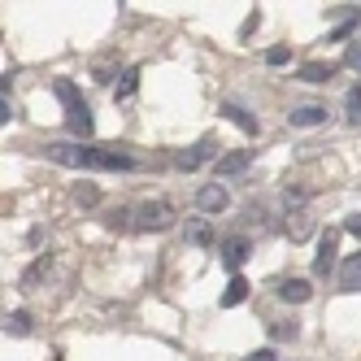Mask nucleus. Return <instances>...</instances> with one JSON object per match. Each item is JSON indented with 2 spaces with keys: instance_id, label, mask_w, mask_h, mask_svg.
I'll use <instances>...</instances> for the list:
<instances>
[{
  "instance_id": "1",
  "label": "nucleus",
  "mask_w": 361,
  "mask_h": 361,
  "mask_svg": "<svg viewBox=\"0 0 361 361\" xmlns=\"http://www.w3.org/2000/svg\"><path fill=\"white\" fill-rule=\"evenodd\" d=\"M48 157L61 161V166H83V170H135L131 152H118V148H79V144H53Z\"/></svg>"
},
{
  "instance_id": "2",
  "label": "nucleus",
  "mask_w": 361,
  "mask_h": 361,
  "mask_svg": "<svg viewBox=\"0 0 361 361\" xmlns=\"http://www.w3.org/2000/svg\"><path fill=\"white\" fill-rule=\"evenodd\" d=\"M170 204L166 200H144V204H135L131 209V226L135 231H166L170 226Z\"/></svg>"
},
{
  "instance_id": "3",
  "label": "nucleus",
  "mask_w": 361,
  "mask_h": 361,
  "mask_svg": "<svg viewBox=\"0 0 361 361\" xmlns=\"http://www.w3.org/2000/svg\"><path fill=\"white\" fill-rule=\"evenodd\" d=\"M226 204H231V196H226L222 183H204V188L196 192V209H204V214H222Z\"/></svg>"
},
{
  "instance_id": "4",
  "label": "nucleus",
  "mask_w": 361,
  "mask_h": 361,
  "mask_svg": "<svg viewBox=\"0 0 361 361\" xmlns=\"http://www.w3.org/2000/svg\"><path fill=\"white\" fill-rule=\"evenodd\" d=\"M214 157V144L209 140H200V144H192V148H183V152H178V157H174V166L178 170H200L204 161H209Z\"/></svg>"
},
{
  "instance_id": "5",
  "label": "nucleus",
  "mask_w": 361,
  "mask_h": 361,
  "mask_svg": "<svg viewBox=\"0 0 361 361\" xmlns=\"http://www.w3.org/2000/svg\"><path fill=\"white\" fill-rule=\"evenodd\" d=\"M66 122H70L74 135H92V131H96V118H92V109H87V100L70 105V109H66Z\"/></svg>"
},
{
  "instance_id": "6",
  "label": "nucleus",
  "mask_w": 361,
  "mask_h": 361,
  "mask_svg": "<svg viewBox=\"0 0 361 361\" xmlns=\"http://www.w3.org/2000/svg\"><path fill=\"white\" fill-rule=\"evenodd\" d=\"M274 292H279V300H288V305H305L309 296H314V288H309L305 279H283Z\"/></svg>"
},
{
  "instance_id": "7",
  "label": "nucleus",
  "mask_w": 361,
  "mask_h": 361,
  "mask_svg": "<svg viewBox=\"0 0 361 361\" xmlns=\"http://www.w3.org/2000/svg\"><path fill=\"white\" fill-rule=\"evenodd\" d=\"M222 114H226L231 122H235L244 135H257V118H252V114H248L244 105H235V100H222Z\"/></svg>"
},
{
  "instance_id": "8",
  "label": "nucleus",
  "mask_w": 361,
  "mask_h": 361,
  "mask_svg": "<svg viewBox=\"0 0 361 361\" xmlns=\"http://www.w3.org/2000/svg\"><path fill=\"white\" fill-rule=\"evenodd\" d=\"M288 122L292 126H322L326 122V105H300V109L288 114Z\"/></svg>"
},
{
  "instance_id": "9",
  "label": "nucleus",
  "mask_w": 361,
  "mask_h": 361,
  "mask_svg": "<svg viewBox=\"0 0 361 361\" xmlns=\"http://www.w3.org/2000/svg\"><path fill=\"white\" fill-rule=\"evenodd\" d=\"M335 252H340V244H335V235H326L318 244V257H314V274H331L335 270Z\"/></svg>"
},
{
  "instance_id": "10",
  "label": "nucleus",
  "mask_w": 361,
  "mask_h": 361,
  "mask_svg": "<svg viewBox=\"0 0 361 361\" xmlns=\"http://www.w3.org/2000/svg\"><path fill=\"white\" fill-rule=\"evenodd\" d=\"M340 288H344V292H361V252L344 262V270H340Z\"/></svg>"
},
{
  "instance_id": "11",
  "label": "nucleus",
  "mask_w": 361,
  "mask_h": 361,
  "mask_svg": "<svg viewBox=\"0 0 361 361\" xmlns=\"http://www.w3.org/2000/svg\"><path fill=\"white\" fill-rule=\"evenodd\" d=\"M244 257H248V240H231V244H222V266H226V270H240Z\"/></svg>"
},
{
  "instance_id": "12",
  "label": "nucleus",
  "mask_w": 361,
  "mask_h": 361,
  "mask_svg": "<svg viewBox=\"0 0 361 361\" xmlns=\"http://www.w3.org/2000/svg\"><path fill=\"white\" fill-rule=\"evenodd\" d=\"M331 74H335L331 66H322V61H309V66H300V70H296V79H300V83H326Z\"/></svg>"
},
{
  "instance_id": "13",
  "label": "nucleus",
  "mask_w": 361,
  "mask_h": 361,
  "mask_svg": "<svg viewBox=\"0 0 361 361\" xmlns=\"http://www.w3.org/2000/svg\"><path fill=\"white\" fill-rule=\"evenodd\" d=\"M240 170H248V152H226V157H218V178L240 174Z\"/></svg>"
},
{
  "instance_id": "14",
  "label": "nucleus",
  "mask_w": 361,
  "mask_h": 361,
  "mask_svg": "<svg viewBox=\"0 0 361 361\" xmlns=\"http://www.w3.org/2000/svg\"><path fill=\"white\" fill-rule=\"evenodd\" d=\"M244 296H248V283H244L240 274H231V283H226V292H222V305L231 309V305H240Z\"/></svg>"
},
{
  "instance_id": "15",
  "label": "nucleus",
  "mask_w": 361,
  "mask_h": 361,
  "mask_svg": "<svg viewBox=\"0 0 361 361\" xmlns=\"http://www.w3.org/2000/svg\"><path fill=\"white\" fill-rule=\"evenodd\" d=\"M53 92H57V100H61L66 109H70V105H79V100H83V96H79V87H74L70 79H57V83H53Z\"/></svg>"
},
{
  "instance_id": "16",
  "label": "nucleus",
  "mask_w": 361,
  "mask_h": 361,
  "mask_svg": "<svg viewBox=\"0 0 361 361\" xmlns=\"http://www.w3.org/2000/svg\"><path fill=\"white\" fill-rule=\"evenodd\" d=\"M135 87H140V70L131 66V70H122V83L114 87V96H118V100H126V96H131V92H135Z\"/></svg>"
},
{
  "instance_id": "17",
  "label": "nucleus",
  "mask_w": 361,
  "mask_h": 361,
  "mask_svg": "<svg viewBox=\"0 0 361 361\" xmlns=\"http://www.w3.org/2000/svg\"><path fill=\"white\" fill-rule=\"evenodd\" d=\"M5 331L9 335H31V314H5Z\"/></svg>"
},
{
  "instance_id": "18",
  "label": "nucleus",
  "mask_w": 361,
  "mask_h": 361,
  "mask_svg": "<svg viewBox=\"0 0 361 361\" xmlns=\"http://www.w3.org/2000/svg\"><path fill=\"white\" fill-rule=\"evenodd\" d=\"M188 240H192V244H214V231L204 226V222H192V226H188Z\"/></svg>"
},
{
  "instance_id": "19",
  "label": "nucleus",
  "mask_w": 361,
  "mask_h": 361,
  "mask_svg": "<svg viewBox=\"0 0 361 361\" xmlns=\"http://www.w3.org/2000/svg\"><path fill=\"white\" fill-rule=\"evenodd\" d=\"M44 270H48V257H39V262H35L27 274H22V288H35V283L44 279Z\"/></svg>"
},
{
  "instance_id": "20",
  "label": "nucleus",
  "mask_w": 361,
  "mask_h": 361,
  "mask_svg": "<svg viewBox=\"0 0 361 361\" xmlns=\"http://www.w3.org/2000/svg\"><path fill=\"white\" fill-rule=\"evenodd\" d=\"M344 105H348V118H353V122H361V83L348 92V100H344Z\"/></svg>"
},
{
  "instance_id": "21",
  "label": "nucleus",
  "mask_w": 361,
  "mask_h": 361,
  "mask_svg": "<svg viewBox=\"0 0 361 361\" xmlns=\"http://www.w3.org/2000/svg\"><path fill=\"white\" fill-rule=\"evenodd\" d=\"M105 222H109L114 231H122V226H131V209H114V214H109Z\"/></svg>"
},
{
  "instance_id": "22",
  "label": "nucleus",
  "mask_w": 361,
  "mask_h": 361,
  "mask_svg": "<svg viewBox=\"0 0 361 361\" xmlns=\"http://www.w3.org/2000/svg\"><path fill=\"white\" fill-rule=\"evenodd\" d=\"M274 335H279V340H296L300 326H296V322H279V326H274Z\"/></svg>"
},
{
  "instance_id": "23",
  "label": "nucleus",
  "mask_w": 361,
  "mask_h": 361,
  "mask_svg": "<svg viewBox=\"0 0 361 361\" xmlns=\"http://www.w3.org/2000/svg\"><path fill=\"white\" fill-rule=\"evenodd\" d=\"M74 200H79V204H96V200H100V192L87 183V188H79V192H74Z\"/></svg>"
},
{
  "instance_id": "24",
  "label": "nucleus",
  "mask_w": 361,
  "mask_h": 361,
  "mask_svg": "<svg viewBox=\"0 0 361 361\" xmlns=\"http://www.w3.org/2000/svg\"><path fill=\"white\" fill-rule=\"evenodd\" d=\"M288 57H292L288 48H270V53H266V61H270V66H288Z\"/></svg>"
},
{
  "instance_id": "25",
  "label": "nucleus",
  "mask_w": 361,
  "mask_h": 361,
  "mask_svg": "<svg viewBox=\"0 0 361 361\" xmlns=\"http://www.w3.org/2000/svg\"><path fill=\"white\" fill-rule=\"evenodd\" d=\"M244 361H274V348H257V353H248Z\"/></svg>"
},
{
  "instance_id": "26",
  "label": "nucleus",
  "mask_w": 361,
  "mask_h": 361,
  "mask_svg": "<svg viewBox=\"0 0 361 361\" xmlns=\"http://www.w3.org/2000/svg\"><path fill=\"white\" fill-rule=\"evenodd\" d=\"M344 231H348V235H357V240H361V214H353V218L344 222Z\"/></svg>"
},
{
  "instance_id": "27",
  "label": "nucleus",
  "mask_w": 361,
  "mask_h": 361,
  "mask_svg": "<svg viewBox=\"0 0 361 361\" xmlns=\"http://www.w3.org/2000/svg\"><path fill=\"white\" fill-rule=\"evenodd\" d=\"M353 31H357V22H344V27H335V31H331V39H344V35H353Z\"/></svg>"
},
{
  "instance_id": "28",
  "label": "nucleus",
  "mask_w": 361,
  "mask_h": 361,
  "mask_svg": "<svg viewBox=\"0 0 361 361\" xmlns=\"http://www.w3.org/2000/svg\"><path fill=\"white\" fill-rule=\"evenodd\" d=\"M283 200H288V209H296V204H305V192H288Z\"/></svg>"
},
{
  "instance_id": "29",
  "label": "nucleus",
  "mask_w": 361,
  "mask_h": 361,
  "mask_svg": "<svg viewBox=\"0 0 361 361\" xmlns=\"http://www.w3.org/2000/svg\"><path fill=\"white\" fill-rule=\"evenodd\" d=\"M344 61H348V66H357V70H361V48H348V57H344Z\"/></svg>"
},
{
  "instance_id": "30",
  "label": "nucleus",
  "mask_w": 361,
  "mask_h": 361,
  "mask_svg": "<svg viewBox=\"0 0 361 361\" xmlns=\"http://www.w3.org/2000/svg\"><path fill=\"white\" fill-rule=\"evenodd\" d=\"M9 122V105H5V96H0V126Z\"/></svg>"
}]
</instances>
